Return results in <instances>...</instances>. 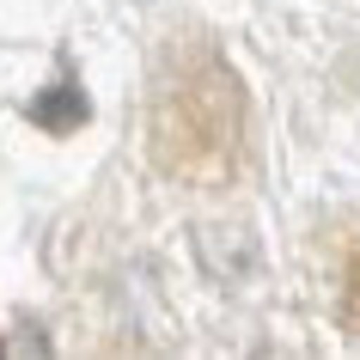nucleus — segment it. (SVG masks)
Masks as SVG:
<instances>
[{
    "mask_svg": "<svg viewBox=\"0 0 360 360\" xmlns=\"http://www.w3.org/2000/svg\"><path fill=\"white\" fill-rule=\"evenodd\" d=\"M31 122H43V129H74V122H86V98H79V86H61V92L37 98V104H31Z\"/></svg>",
    "mask_w": 360,
    "mask_h": 360,
    "instance_id": "nucleus-1",
    "label": "nucleus"
}]
</instances>
